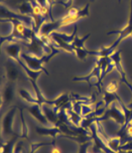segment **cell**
<instances>
[{
    "label": "cell",
    "instance_id": "6da1fadb",
    "mask_svg": "<svg viewBox=\"0 0 132 153\" xmlns=\"http://www.w3.org/2000/svg\"><path fill=\"white\" fill-rule=\"evenodd\" d=\"M5 69H6V74H7V78L9 81L15 83V81L20 78V69L13 62L7 61Z\"/></svg>",
    "mask_w": 132,
    "mask_h": 153
},
{
    "label": "cell",
    "instance_id": "7a4b0ae2",
    "mask_svg": "<svg viewBox=\"0 0 132 153\" xmlns=\"http://www.w3.org/2000/svg\"><path fill=\"white\" fill-rule=\"evenodd\" d=\"M15 94V83L9 81L5 85L4 91H3V104L6 106L10 104L14 98Z\"/></svg>",
    "mask_w": 132,
    "mask_h": 153
},
{
    "label": "cell",
    "instance_id": "3957f363",
    "mask_svg": "<svg viewBox=\"0 0 132 153\" xmlns=\"http://www.w3.org/2000/svg\"><path fill=\"white\" fill-rule=\"evenodd\" d=\"M21 58H23V59L25 61L27 66L29 67L32 70H34V71L36 70V71H38V70L43 69L44 71H45L44 68H43V66H42V64H41L42 63H41L40 60L36 59H34V58H32V57H29L28 55L25 54V53L22 54V57H21Z\"/></svg>",
    "mask_w": 132,
    "mask_h": 153
},
{
    "label": "cell",
    "instance_id": "277c9868",
    "mask_svg": "<svg viewBox=\"0 0 132 153\" xmlns=\"http://www.w3.org/2000/svg\"><path fill=\"white\" fill-rule=\"evenodd\" d=\"M15 109H11L4 119V123H3V129H4V134L9 135L11 133V128H12V121H13V117L15 115Z\"/></svg>",
    "mask_w": 132,
    "mask_h": 153
},
{
    "label": "cell",
    "instance_id": "5b68a950",
    "mask_svg": "<svg viewBox=\"0 0 132 153\" xmlns=\"http://www.w3.org/2000/svg\"><path fill=\"white\" fill-rule=\"evenodd\" d=\"M28 110H29V113L32 114L34 118H36V119H38L40 123H44V124H47L48 123V121L46 120L45 117H44L42 114H40V110L38 108V106H33V107L28 108Z\"/></svg>",
    "mask_w": 132,
    "mask_h": 153
},
{
    "label": "cell",
    "instance_id": "8992f818",
    "mask_svg": "<svg viewBox=\"0 0 132 153\" xmlns=\"http://www.w3.org/2000/svg\"><path fill=\"white\" fill-rule=\"evenodd\" d=\"M5 52L11 56L13 59H18L19 58V53H20V47L18 45H10L5 48Z\"/></svg>",
    "mask_w": 132,
    "mask_h": 153
},
{
    "label": "cell",
    "instance_id": "52a82bcc",
    "mask_svg": "<svg viewBox=\"0 0 132 153\" xmlns=\"http://www.w3.org/2000/svg\"><path fill=\"white\" fill-rule=\"evenodd\" d=\"M19 92H20V96L23 97L24 99H25L27 102H30V103H34L36 101L34 100V99H33L32 97H31V96L29 95V92L26 91V90H24V89H20V91H19Z\"/></svg>",
    "mask_w": 132,
    "mask_h": 153
},
{
    "label": "cell",
    "instance_id": "ba28073f",
    "mask_svg": "<svg viewBox=\"0 0 132 153\" xmlns=\"http://www.w3.org/2000/svg\"><path fill=\"white\" fill-rule=\"evenodd\" d=\"M51 153H62V152H61V150L59 148H57V147H54V148L52 149V151H51Z\"/></svg>",
    "mask_w": 132,
    "mask_h": 153
}]
</instances>
